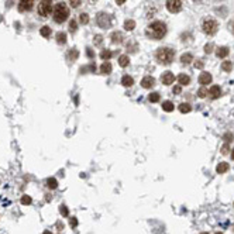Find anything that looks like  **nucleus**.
<instances>
[{"mask_svg":"<svg viewBox=\"0 0 234 234\" xmlns=\"http://www.w3.org/2000/svg\"><path fill=\"white\" fill-rule=\"evenodd\" d=\"M166 34V25L162 21H154L147 27L145 35L151 39H161Z\"/></svg>","mask_w":234,"mask_h":234,"instance_id":"1","label":"nucleus"},{"mask_svg":"<svg viewBox=\"0 0 234 234\" xmlns=\"http://www.w3.org/2000/svg\"><path fill=\"white\" fill-rule=\"evenodd\" d=\"M157 59L161 62L162 65H169L172 61H174V56H175V51L171 49V48H159L155 54Z\"/></svg>","mask_w":234,"mask_h":234,"instance_id":"2","label":"nucleus"},{"mask_svg":"<svg viewBox=\"0 0 234 234\" xmlns=\"http://www.w3.org/2000/svg\"><path fill=\"white\" fill-rule=\"evenodd\" d=\"M69 16V8L65 3H58V4L54 7V20L56 23H64L65 20Z\"/></svg>","mask_w":234,"mask_h":234,"instance_id":"3","label":"nucleus"},{"mask_svg":"<svg viewBox=\"0 0 234 234\" xmlns=\"http://www.w3.org/2000/svg\"><path fill=\"white\" fill-rule=\"evenodd\" d=\"M217 21L216 20H213V18H206L205 21H203V24H202V28H203V31H205L207 35H213V34H216V31H217Z\"/></svg>","mask_w":234,"mask_h":234,"instance_id":"4","label":"nucleus"},{"mask_svg":"<svg viewBox=\"0 0 234 234\" xmlns=\"http://www.w3.org/2000/svg\"><path fill=\"white\" fill-rule=\"evenodd\" d=\"M96 21H97V25L101 28H110L112 27V17L106 13H99L97 17H96Z\"/></svg>","mask_w":234,"mask_h":234,"instance_id":"5","label":"nucleus"},{"mask_svg":"<svg viewBox=\"0 0 234 234\" xmlns=\"http://www.w3.org/2000/svg\"><path fill=\"white\" fill-rule=\"evenodd\" d=\"M51 2L52 0H41L38 6V14L42 17H47L51 13Z\"/></svg>","mask_w":234,"mask_h":234,"instance_id":"6","label":"nucleus"},{"mask_svg":"<svg viewBox=\"0 0 234 234\" xmlns=\"http://www.w3.org/2000/svg\"><path fill=\"white\" fill-rule=\"evenodd\" d=\"M166 8L171 13H179L182 10V0H166Z\"/></svg>","mask_w":234,"mask_h":234,"instance_id":"7","label":"nucleus"},{"mask_svg":"<svg viewBox=\"0 0 234 234\" xmlns=\"http://www.w3.org/2000/svg\"><path fill=\"white\" fill-rule=\"evenodd\" d=\"M34 6V0H20L18 2V10L21 13L24 11H30Z\"/></svg>","mask_w":234,"mask_h":234,"instance_id":"8","label":"nucleus"},{"mask_svg":"<svg viewBox=\"0 0 234 234\" xmlns=\"http://www.w3.org/2000/svg\"><path fill=\"white\" fill-rule=\"evenodd\" d=\"M161 82L164 85H172L175 82V76L172 72H165L162 76H161Z\"/></svg>","mask_w":234,"mask_h":234,"instance_id":"9","label":"nucleus"},{"mask_svg":"<svg viewBox=\"0 0 234 234\" xmlns=\"http://www.w3.org/2000/svg\"><path fill=\"white\" fill-rule=\"evenodd\" d=\"M155 85V79L152 78V76H145V78H143V81H141V86L145 87V89H149V87H152Z\"/></svg>","mask_w":234,"mask_h":234,"instance_id":"10","label":"nucleus"},{"mask_svg":"<svg viewBox=\"0 0 234 234\" xmlns=\"http://www.w3.org/2000/svg\"><path fill=\"white\" fill-rule=\"evenodd\" d=\"M211 82V75L209 72H202L199 76V83L202 85V86H205V85L210 83Z\"/></svg>","mask_w":234,"mask_h":234,"instance_id":"11","label":"nucleus"},{"mask_svg":"<svg viewBox=\"0 0 234 234\" xmlns=\"http://www.w3.org/2000/svg\"><path fill=\"white\" fill-rule=\"evenodd\" d=\"M220 93H221V90H220V87H219V86H211L210 89H209L207 95L210 96L211 99H217V97L220 96Z\"/></svg>","mask_w":234,"mask_h":234,"instance_id":"12","label":"nucleus"},{"mask_svg":"<svg viewBox=\"0 0 234 234\" xmlns=\"http://www.w3.org/2000/svg\"><path fill=\"white\" fill-rule=\"evenodd\" d=\"M110 38H112L113 44H120V42H123V34L118 33V31H114V33L110 35Z\"/></svg>","mask_w":234,"mask_h":234,"instance_id":"13","label":"nucleus"},{"mask_svg":"<svg viewBox=\"0 0 234 234\" xmlns=\"http://www.w3.org/2000/svg\"><path fill=\"white\" fill-rule=\"evenodd\" d=\"M178 82L180 83V86H186V85L190 83V78H189L188 75H185V73H180V75L178 76Z\"/></svg>","mask_w":234,"mask_h":234,"instance_id":"14","label":"nucleus"},{"mask_svg":"<svg viewBox=\"0 0 234 234\" xmlns=\"http://www.w3.org/2000/svg\"><path fill=\"white\" fill-rule=\"evenodd\" d=\"M100 72L109 75V73L112 72V64H110L109 61H104L103 64H101V66H100Z\"/></svg>","mask_w":234,"mask_h":234,"instance_id":"15","label":"nucleus"},{"mask_svg":"<svg viewBox=\"0 0 234 234\" xmlns=\"http://www.w3.org/2000/svg\"><path fill=\"white\" fill-rule=\"evenodd\" d=\"M121 83H123V86L130 87V86H133V83H134V79H133L131 76L126 75V76H123V79H121Z\"/></svg>","mask_w":234,"mask_h":234,"instance_id":"16","label":"nucleus"},{"mask_svg":"<svg viewBox=\"0 0 234 234\" xmlns=\"http://www.w3.org/2000/svg\"><path fill=\"white\" fill-rule=\"evenodd\" d=\"M193 61V55L192 54H183L182 56H180V62L182 64H185V65H188V64H190V62Z\"/></svg>","mask_w":234,"mask_h":234,"instance_id":"17","label":"nucleus"},{"mask_svg":"<svg viewBox=\"0 0 234 234\" xmlns=\"http://www.w3.org/2000/svg\"><path fill=\"white\" fill-rule=\"evenodd\" d=\"M216 55L219 56V58H226V56L228 55V48L227 47H220L219 49H217Z\"/></svg>","mask_w":234,"mask_h":234,"instance_id":"18","label":"nucleus"},{"mask_svg":"<svg viewBox=\"0 0 234 234\" xmlns=\"http://www.w3.org/2000/svg\"><path fill=\"white\" fill-rule=\"evenodd\" d=\"M112 55H113V52H112V51H109V49H103L100 52V58L103 59V61H109V59L112 58Z\"/></svg>","mask_w":234,"mask_h":234,"instance_id":"19","label":"nucleus"},{"mask_svg":"<svg viewBox=\"0 0 234 234\" xmlns=\"http://www.w3.org/2000/svg\"><path fill=\"white\" fill-rule=\"evenodd\" d=\"M227 169H228V164H227V162H220L219 165H217L216 171L219 172V174H224Z\"/></svg>","mask_w":234,"mask_h":234,"instance_id":"20","label":"nucleus"},{"mask_svg":"<svg viewBox=\"0 0 234 234\" xmlns=\"http://www.w3.org/2000/svg\"><path fill=\"white\" fill-rule=\"evenodd\" d=\"M135 27V21L134 20H126V23H124V28H126L127 31H133Z\"/></svg>","mask_w":234,"mask_h":234,"instance_id":"21","label":"nucleus"},{"mask_svg":"<svg viewBox=\"0 0 234 234\" xmlns=\"http://www.w3.org/2000/svg\"><path fill=\"white\" fill-rule=\"evenodd\" d=\"M162 110H165V112H172L174 110V103L172 101H169V100H166V101H164L162 103Z\"/></svg>","mask_w":234,"mask_h":234,"instance_id":"22","label":"nucleus"},{"mask_svg":"<svg viewBox=\"0 0 234 234\" xmlns=\"http://www.w3.org/2000/svg\"><path fill=\"white\" fill-rule=\"evenodd\" d=\"M128 62H130V59H128V56L127 55H121L120 58H118V65H120V66H127V65H128Z\"/></svg>","mask_w":234,"mask_h":234,"instance_id":"23","label":"nucleus"},{"mask_svg":"<svg viewBox=\"0 0 234 234\" xmlns=\"http://www.w3.org/2000/svg\"><path fill=\"white\" fill-rule=\"evenodd\" d=\"M47 186L49 189H56V186H58V180H56L55 178H49V179L47 180Z\"/></svg>","mask_w":234,"mask_h":234,"instance_id":"24","label":"nucleus"},{"mask_svg":"<svg viewBox=\"0 0 234 234\" xmlns=\"http://www.w3.org/2000/svg\"><path fill=\"white\" fill-rule=\"evenodd\" d=\"M56 42H58V44H65V42H66V34L65 33L56 34Z\"/></svg>","mask_w":234,"mask_h":234,"instance_id":"25","label":"nucleus"},{"mask_svg":"<svg viewBox=\"0 0 234 234\" xmlns=\"http://www.w3.org/2000/svg\"><path fill=\"white\" fill-rule=\"evenodd\" d=\"M192 110V107H190V104L189 103H182V104H179V112L180 113H189Z\"/></svg>","mask_w":234,"mask_h":234,"instance_id":"26","label":"nucleus"},{"mask_svg":"<svg viewBox=\"0 0 234 234\" xmlns=\"http://www.w3.org/2000/svg\"><path fill=\"white\" fill-rule=\"evenodd\" d=\"M78 56H79L78 49H72V51H69V54H68V59H69V61H76Z\"/></svg>","mask_w":234,"mask_h":234,"instance_id":"27","label":"nucleus"},{"mask_svg":"<svg viewBox=\"0 0 234 234\" xmlns=\"http://www.w3.org/2000/svg\"><path fill=\"white\" fill-rule=\"evenodd\" d=\"M39 34H41L42 37H49L51 34V28L47 27V25H44V27H41V30H39Z\"/></svg>","mask_w":234,"mask_h":234,"instance_id":"28","label":"nucleus"},{"mask_svg":"<svg viewBox=\"0 0 234 234\" xmlns=\"http://www.w3.org/2000/svg\"><path fill=\"white\" fill-rule=\"evenodd\" d=\"M148 99H149V101H151V103H157V101H159V93H157V92L151 93Z\"/></svg>","mask_w":234,"mask_h":234,"instance_id":"29","label":"nucleus"},{"mask_svg":"<svg viewBox=\"0 0 234 234\" xmlns=\"http://www.w3.org/2000/svg\"><path fill=\"white\" fill-rule=\"evenodd\" d=\"M231 66H233V65H231L230 61H224V62L221 64V69L226 70V72H230V70H231Z\"/></svg>","mask_w":234,"mask_h":234,"instance_id":"30","label":"nucleus"},{"mask_svg":"<svg viewBox=\"0 0 234 234\" xmlns=\"http://www.w3.org/2000/svg\"><path fill=\"white\" fill-rule=\"evenodd\" d=\"M79 20H81L82 24H87L89 23V16L86 13H82V14H79Z\"/></svg>","mask_w":234,"mask_h":234,"instance_id":"31","label":"nucleus"},{"mask_svg":"<svg viewBox=\"0 0 234 234\" xmlns=\"http://www.w3.org/2000/svg\"><path fill=\"white\" fill-rule=\"evenodd\" d=\"M197 95H199V97H206V96H207V89H206L205 86H202L197 90Z\"/></svg>","mask_w":234,"mask_h":234,"instance_id":"32","label":"nucleus"},{"mask_svg":"<svg viewBox=\"0 0 234 234\" xmlns=\"http://www.w3.org/2000/svg\"><path fill=\"white\" fill-rule=\"evenodd\" d=\"M31 202H33V200H31V197L28 196V195H24V196H21V203H23V205H30Z\"/></svg>","mask_w":234,"mask_h":234,"instance_id":"33","label":"nucleus"},{"mask_svg":"<svg viewBox=\"0 0 234 234\" xmlns=\"http://www.w3.org/2000/svg\"><path fill=\"white\" fill-rule=\"evenodd\" d=\"M76 28H78V27H76V21H75V20H72V21L69 23V31H70V33H75Z\"/></svg>","mask_w":234,"mask_h":234,"instance_id":"34","label":"nucleus"},{"mask_svg":"<svg viewBox=\"0 0 234 234\" xmlns=\"http://www.w3.org/2000/svg\"><path fill=\"white\" fill-rule=\"evenodd\" d=\"M61 213H62V216H65V217L69 214V210H68L66 206H61Z\"/></svg>","mask_w":234,"mask_h":234,"instance_id":"35","label":"nucleus"},{"mask_svg":"<svg viewBox=\"0 0 234 234\" xmlns=\"http://www.w3.org/2000/svg\"><path fill=\"white\" fill-rule=\"evenodd\" d=\"M228 148H230V147H228V144H224V145L221 147V154H223V155L228 154Z\"/></svg>","mask_w":234,"mask_h":234,"instance_id":"36","label":"nucleus"},{"mask_svg":"<svg viewBox=\"0 0 234 234\" xmlns=\"http://www.w3.org/2000/svg\"><path fill=\"white\" fill-rule=\"evenodd\" d=\"M70 6L72 7H79V4H81V0H69Z\"/></svg>","mask_w":234,"mask_h":234,"instance_id":"37","label":"nucleus"},{"mask_svg":"<svg viewBox=\"0 0 234 234\" xmlns=\"http://www.w3.org/2000/svg\"><path fill=\"white\" fill-rule=\"evenodd\" d=\"M101 41H103V38H101V35H96L95 37V44L96 45H100Z\"/></svg>","mask_w":234,"mask_h":234,"instance_id":"38","label":"nucleus"},{"mask_svg":"<svg viewBox=\"0 0 234 234\" xmlns=\"http://www.w3.org/2000/svg\"><path fill=\"white\" fill-rule=\"evenodd\" d=\"M69 224H70V227H76V226H78V220H76L75 217H72V219L69 220Z\"/></svg>","mask_w":234,"mask_h":234,"instance_id":"39","label":"nucleus"},{"mask_svg":"<svg viewBox=\"0 0 234 234\" xmlns=\"http://www.w3.org/2000/svg\"><path fill=\"white\" fill-rule=\"evenodd\" d=\"M211 48H213V44H207V45L205 47V52H206V54H210V52H211Z\"/></svg>","mask_w":234,"mask_h":234,"instance_id":"40","label":"nucleus"},{"mask_svg":"<svg viewBox=\"0 0 234 234\" xmlns=\"http://www.w3.org/2000/svg\"><path fill=\"white\" fill-rule=\"evenodd\" d=\"M224 140L227 141V143H231V141H233V134H228L227 133V134L224 135Z\"/></svg>","mask_w":234,"mask_h":234,"instance_id":"41","label":"nucleus"},{"mask_svg":"<svg viewBox=\"0 0 234 234\" xmlns=\"http://www.w3.org/2000/svg\"><path fill=\"white\" fill-rule=\"evenodd\" d=\"M180 92H182V87H180V86H175V87H174V93H176V95H179Z\"/></svg>","mask_w":234,"mask_h":234,"instance_id":"42","label":"nucleus"},{"mask_svg":"<svg viewBox=\"0 0 234 234\" xmlns=\"http://www.w3.org/2000/svg\"><path fill=\"white\" fill-rule=\"evenodd\" d=\"M195 66H196V68H203V62H196V64H195Z\"/></svg>","mask_w":234,"mask_h":234,"instance_id":"43","label":"nucleus"},{"mask_svg":"<svg viewBox=\"0 0 234 234\" xmlns=\"http://www.w3.org/2000/svg\"><path fill=\"white\" fill-rule=\"evenodd\" d=\"M124 2H126V0H116V3H117V4H124Z\"/></svg>","mask_w":234,"mask_h":234,"instance_id":"44","label":"nucleus"},{"mask_svg":"<svg viewBox=\"0 0 234 234\" xmlns=\"http://www.w3.org/2000/svg\"><path fill=\"white\" fill-rule=\"evenodd\" d=\"M87 55H89V56H90V58H92V56H93V52H92V51H90V49H89V48H87Z\"/></svg>","mask_w":234,"mask_h":234,"instance_id":"45","label":"nucleus"},{"mask_svg":"<svg viewBox=\"0 0 234 234\" xmlns=\"http://www.w3.org/2000/svg\"><path fill=\"white\" fill-rule=\"evenodd\" d=\"M230 28H231V31H233V34H234V23H231V27Z\"/></svg>","mask_w":234,"mask_h":234,"instance_id":"46","label":"nucleus"},{"mask_svg":"<svg viewBox=\"0 0 234 234\" xmlns=\"http://www.w3.org/2000/svg\"><path fill=\"white\" fill-rule=\"evenodd\" d=\"M42 234H52V233H51V231H44Z\"/></svg>","mask_w":234,"mask_h":234,"instance_id":"47","label":"nucleus"},{"mask_svg":"<svg viewBox=\"0 0 234 234\" xmlns=\"http://www.w3.org/2000/svg\"><path fill=\"white\" fill-rule=\"evenodd\" d=\"M231 158H233V159H234V149H233V151H231Z\"/></svg>","mask_w":234,"mask_h":234,"instance_id":"48","label":"nucleus"},{"mask_svg":"<svg viewBox=\"0 0 234 234\" xmlns=\"http://www.w3.org/2000/svg\"><path fill=\"white\" fill-rule=\"evenodd\" d=\"M193 2H200V0H193Z\"/></svg>","mask_w":234,"mask_h":234,"instance_id":"49","label":"nucleus"},{"mask_svg":"<svg viewBox=\"0 0 234 234\" xmlns=\"http://www.w3.org/2000/svg\"><path fill=\"white\" fill-rule=\"evenodd\" d=\"M200 234H209V233H200Z\"/></svg>","mask_w":234,"mask_h":234,"instance_id":"50","label":"nucleus"},{"mask_svg":"<svg viewBox=\"0 0 234 234\" xmlns=\"http://www.w3.org/2000/svg\"><path fill=\"white\" fill-rule=\"evenodd\" d=\"M216 234H221V233H216Z\"/></svg>","mask_w":234,"mask_h":234,"instance_id":"51","label":"nucleus"},{"mask_svg":"<svg viewBox=\"0 0 234 234\" xmlns=\"http://www.w3.org/2000/svg\"><path fill=\"white\" fill-rule=\"evenodd\" d=\"M92 2H96V0H92Z\"/></svg>","mask_w":234,"mask_h":234,"instance_id":"52","label":"nucleus"}]
</instances>
